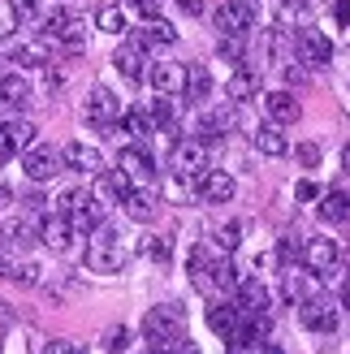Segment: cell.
Here are the masks:
<instances>
[{"label": "cell", "mask_w": 350, "mask_h": 354, "mask_svg": "<svg viewBox=\"0 0 350 354\" xmlns=\"http://www.w3.org/2000/svg\"><path fill=\"white\" fill-rule=\"evenodd\" d=\"M186 268H190V281H195V290L203 294V298H212V303H221L225 294H238V286H242V277H238V268L225 255H208L203 246H195L190 251V259H186Z\"/></svg>", "instance_id": "obj_1"}, {"label": "cell", "mask_w": 350, "mask_h": 354, "mask_svg": "<svg viewBox=\"0 0 350 354\" xmlns=\"http://www.w3.org/2000/svg\"><path fill=\"white\" fill-rule=\"evenodd\" d=\"M143 342L151 354H178L186 346V311L178 303H160L143 315Z\"/></svg>", "instance_id": "obj_2"}, {"label": "cell", "mask_w": 350, "mask_h": 354, "mask_svg": "<svg viewBox=\"0 0 350 354\" xmlns=\"http://www.w3.org/2000/svg\"><path fill=\"white\" fill-rule=\"evenodd\" d=\"M91 242H86V268L91 272H121L126 268V259H130V251H126V242H121V234L113 225H100L95 234H86Z\"/></svg>", "instance_id": "obj_3"}, {"label": "cell", "mask_w": 350, "mask_h": 354, "mask_svg": "<svg viewBox=\"0 0 350 354\" xmlns=\"http://www.w3.org/2000/svg\"><path fill=\"white\" fill-rule=\"evenodd\" d=\"M44 44L78 52L86 44V17L74 13V9H48L44 13Z\"/></svg>", "instance_id": "obj_4"}, {"label": "cell", "mask_w": 350, "mask_h": 354, "mask_svg": "<svg viewBox=\"0 0 350 354\" xmlns=\"http://www.w3.org/2000/svg\"><path fill=\"white\" fill-rule=\"evenodd\" d=\"M121 100L109 91V86H91V95H86L82 104V121L86 126H95V130H117V121H121Z\"/></svg>", "instance_id": "obj_5"}, {"label": "cell", "mask_w": 350, "mask_h": 354, "mask_svg": "<svg viewBox=\"0 0 350 354\" xmlns=\"http://www.w3.org/2000/svg\"><path fill=\"white\" fill-rule=\"evenodd\" d=\"M208 169V143L203 138H178L169 151V173H182V177H199Z\"/></svg>", "instance_id": "obj_6"}, {"label": "cell", "mask_w": 350, "mask_h": 354, "mask_svg": "<svg viewBox=\"0 0 350 354\" xmlns=\"http://www.w3.org/2000/svg\"><path fill=\"white\" fill-rule=\"evenodd\" d=\"M61 165H65V151H57V147L35 143V147L22 151V169H26L30 182H52V177L61 173Z\"/></svg>", "instance_id": "obj_7"}, {"label": "cell", "mask_w": 350, "mask_h": 354, "mask_svg": "<svg viewBox=\"0 0 350 354\" xmlns=\"http://www.w3.org/2000/svg\"><path fill=\"white\" fill-rule=\"evenodd\" d=\"M212 22L221 35H247L255 26V5L251 0H225V5L212 13Z\"/></svg>", "instance_id": "obj_8"}, {"label": "cell", "mask_w": 350, "mask_h": 354, "mask_svg": "<svg viewBox=\"0 0 350 354\" xmlns=\"http://www.w3.org/2000/svg\"><path fill=\"white\" fill-rule=\"evenodd\" d=\"M160 190L156 186H134L126 199H121V212H126V216L134 221V225H151L156 221V212H160Z\"/></svg>", "instance_id": "obj_9"}, {"label": "cell", "mask_w": 350, "mask_h": 354, "mask_svg": "<svg viewBox=\"0 0 350 354\" xmlns=\"http://www.w3.org/2000/svg\"><path fill=\"white\" fill-rule=\"evenodd\" d=\"M147 82L156 95H186V65L182 61H156L147 69Z\"/></svg>", "instance_id": "obj_10"}, {"label": "cell", "mask_w": 350, "mask_h": 354, "mask_svg": "<svg viewBox=\"0 0 350 354\" xmlns=\"http://www.w3.org/2000/svg\"><path fill=\"white\" fill-rule=\"evenodd\" d=\"M294 52H299L303 65H329V61H333V44H329V35L311 30V26H303L299 35H294Z\"/></svg>", "instance_id": "obj_11"}, {"label": "cell", "mask_w": 350, "mask_h": 354, "mask_svg": "<svg viewBox=\"0 0 350 354\" xmlns=\"http://www.w3.org/2000/svg\"><path fill=\"white\" fill-rule=\"evenodd\" d=\"M299 324L311 328V333H333L338 328V307L329 303V298L311 294L307 303H299Z\"/></svg>", "instance_id": "obj_12"}, {"label": "cell", "mask_w": 350, "mask_h": 354, "mask_svg": "<svg viewBox=\"0 0 350 354\" xmlns=\"http://www.w3.org/2000/svg\"><path fill=\"white\" fill-rule=\"evenodd\" d=\"M195 194L203 203H230L234 199V177L225 173V169H203L195 177Z\"/></svg>", "instance_id": "obj_13"}, {"label": "cell", "mask_w": 350, "mask_h": 354, "mask_svg": "<svg viewBox=\"0 0 350 354\" xmlns=\"http://www.w3.org/2000/svg\"><path fill=\"white\" fill-rule=\"evenodd\" d=\"M338 259H342V251H338V242H333V238H307L303 268H311L316 277H329V272L338 268Z\"/></svg>", "instance_id": "obj_14"}, {"label": "cell", "mask_w": 350, "mask_h": 354, "mask_svg": "<svg viewBox=\"0 0 350 354\" xmlns=\"http://www.w3.org/2000/svg\"><path fill=\"white\" fill-rule=\"evenodd\" d=\"M113 69L126 82H147V69H151V61L143 57V44H126V48H117V57H113Z\"/></svg>", "instance_id": "obj_15"}, {"label": "cell", "mask_w": 350, "mask_h": 354, "mask_svg": "<svg viewBox=\"0 0 350 354\" xmlns=\"http://www.w3.org/2000/svg\"><path fill=\"white\" fill-rule=\"evenodd\" d=\"M134 186H138V182H134V177L121 169V165H117V169H104V173L95 177V194H100V199L109 203V207H113V203H121Z\"/></svg>", "instance_id": "obj_16"}, {"label": "cell", "mask_w": 350, "mask_h": 354, "mask_svg": "<svg viewBox=\"0 0 350 354\" xmlns=\"http://www.w3.org/2000/svg\"><path fill=\"white\" fill-rule=\"evenodd\" d=\"M39 238H44V246H48V251H57V255H65L69 246H74V238H78V229H74V221H69L65 212H57V216H48V221H44V229H39Z\"/></svg>", "instance_id": "obj_17"}, {"label": "cell", "mask_w": 350, "mask_h": 354, "mask_svg": "<svg viewBox=\"0 0 350 354\" xmlns=\"http://www.w3.org/2000/svg\"><path fill=\"white\" fill-rule=\"evenodd\" d=\"M242 324H247V320H242V311H238V303H234V298H230V303H217V307H208V328H212L217 337H225V342H230V337H238V333H242Z\"/></svg>", "instance_id": "obj_18"}, {"label": "cell", "mask_w": 350, "mask_h": 354, "mask_svg": "<svg viewBox=\"0 0 350 354\" xmlns=\"http://www.w3.org/2000/svg\"><path fill=\"white\" fill-rule=\"evenodd\" d=\"M30 104V82L22 74H0V113H22Z\"/></svg>", "instance_id": "obj_19"}, {"label": "cell", "mask_w": 350, "mask_h": 354, "mask_svg": "<svg viewBox=\"0 0 350 354\" xmlns=\"http://www.w3.org/2000/svg\"><path fill=\"white\" fill-rule=\"evenodd\" d=\"M255 91H259V69L255 65H234V74L225 78V95L234 104H247Z\"/></svg>", "instance_id": "obj_20"}, {"label": "cell", "mask_w": 350, "mask_h": 354, "mask_svg": "<svg viewBox=\"0 0 350 354\" xmlns=\"http://www.w3.org/2000/svg\"><path fill=\"white\" fill-rule=\"evenodd\" d=\"M264 113H268V121H277V126H294V121L303 117V104L290 91H268L264 95Z\"/></svg>", "instance_id": "obj_21"}, {"label": "cell", "mask_w": 350, "mask_h": 354, "mask_svg": "<svg viewBox=\"0 0 350 354\" xmlns=\"http://www.w3.org/2000/svg\"><path fill=\"white\" fill-rule=\"evenodd\" d=\"M234 303H238L242 315H268V290L259 286L255 277H242V286H238V294H234Z\"/></svg>", "instance_id": "obj_22"}, {"label": "cell", "mask_w": 350, "mask_h": 354, "mask_svg": "<svg viewBox=\"0 0 350 354\" xmlns=\"http://www.w3.org/2000/svg\"><path fill=\"white\" fill-rule=\"evenodd\" d=\"M65 165L74 169V173H82V177H100V173H104V156H100V147L69 143V147H65Z\"/></svg>", "instance_id": "obj_23"}, {"label": "cell", "mask_w": 350, "mask_h": 354, "mask_svg": "<svg viewBox=\"0 0 350 354\" xmlns=\"http://www.w3.org/2000/svg\"><path fill=\"white\" fill-rule=\"evenodd\" d=\"M117 165L126 169V173L134 177V182H151V177H156V160H151V156H147L143 147H134V143L117 151Z\"/></svg>", "instance_id": "obj_24"}, {"label": "cell", "mask_w": 350, "mask_h": 354, "mask_svg": "<svg viewBox=\"0 0 350 354\" xmlns=\"http://www.w3.org/2000/svg\"><path fill=\"white\" fill-rule=\"evenodd\" d=\"M251 143H255V151L259 156H286L290 151V143H286V134H282V126H255L251 130Z\"/></svg>", "instance_id": "obj_25"}, {"label": "cell", "mask_w": 350, "mask_h": 354, "mask_svg": "<svg viewBox=\"0 0 350 354\" xmlns=\"http://www.w3.org/2000/svg\"><path fill=\"white\" fill-rule=\"evenodd\" d=\"M320 221H329V225H346L350 221V190L320 194Z\"/></svg>", "instance_id": "obj_26"}, {"label": "cell", "mask_w": 350, "mask_h": 354, "mask_svg": "<svg viewBox=\"0 0 350 354\" xmlns=\"http://www.w3.org/2000/svg\"><path fill=\"white\" fill-rule=\"evenodd\" d=\"M134 39L143 44V48H173V44H178V30H173V26L165 22V17H151V22H147L143 30H138Z\"/></svg>", "instance_id": "obj_27"}, {"label": "cell", "mask_w": 350, "mask_h": 354, "mask_svg": "<svg viewBox=\"0 0 350 354\" xmlns=\"http://www.w3.org/2000/svg\"><path fill=\"white\" fill-rule=\"evenodd\" d=\"M311 277H316V272H294V268H286V281H282V294H286V303H294V307H299V303H307V298H311Z\"/></svg>", "instance_id": "obj_28"}, {"label": "cell", "mask_w": 350, "mask_h": 354, "mask_svg": "<svg viewBox=\"0 0 350 354\" xmlns=\"http://www.w3.org/2000/svg\"><path fill=\"white\" fill-rule=\"evenodd\" d=\"M208 95H212V78H208V69L203 65H186V100L203 104Z\"/></svg>", "instance_id": "obj_29"}, {"label": "cell", "mask_w": 350, "mask_h": 354, "mask_svg": "<svg viewBox=\"0 0 350 354\" xmlns=\"http://www.w3.org/2000/svg\"><path fill=\"white\" fill-rule=\"evenodd\" d=\"M117 130H121V134H134V138H143V134H151L156 126H151L147 109H126V113H121V121H117Z\"/></svg>", "instance_id": "obj_30"}, {"label": "cell", "mask_w": 350, "mask_h": 354, "mask_svg": "<svg viewBox=\"0 0 350 354\" xmlns=\"http://www.w3.org/2000/svg\"><path fill=\"white\" fill-rule=\"evenodd\" d=\"M147 117H151V126L156 130H169L173 121H178V109H173V95H156L147 104Z\"/></svg>", "instance_id": "obj_31"}, {"label": "cell", "mask_w": 350, "mask_h": 354, "mask_svg": "<svg viewBox=\"0 0 350 354\" xmlns=\"http://www.w3.org/2000/svg\"><path fill=\"white\" fill-rule=\"evenodd\" d=\"M95 26H100L104 35H121V30H126V9H121V5H104V9L95 13Z\"/></svg>", "instance_id": "obj_32"}, {"label": "cell", "mask_w": 350, "mask_h": 354, "mask_svg": "<svg viewBox=\"0 0 350 354\" xmlns=\"http://www.w3.org/2000/svg\"><path fill=\"white\" fill-rule=\"evenodd\" d=\"M225 255L230 251H238V242H242V221H225V225H217V238H212Z\"/></svg>", "instance_id": "obj_33"}, {"label": "cell", "mask_w": 350, "mask_h": 354, "mask_svg": "<svg viewBox=\"0 0 350 354\" xmlns=\"http://www.w3.org/2000/svg\"><path fill=\"white\" fill-rule=\"evenodd\" d=\"M17 22H22V9H17V0H0V39L17 35Z\"/></svg>", "instance_id": "obj_34"}, {"label": "cell", "mask_w": 350, "mask_h": 354, "mask_svg": "<svg viewBox=\"0 0 350 354\" xmlns=\"http://www.w3.org/2000/svg\"><path fill=\"white\" fill-rule=\"evenodd\" d=\"M294 160H299L303 169H316L320 165V147L316 143H299V147H294Z\"/></svg>", "instance_id": "obj_35"}, {"label": "cell", "mask_w": 350, "mask_h": 354, "mask_svg": "<svg viewBox=\"0 0 350 354\" xmlns=\"http://www.w3.org/2000/svg\"><path fill=\"white\" fill-rule=\"evenodd\" d=\"M143 251H147V259L165 263V259H169V251H173V242H169V238H151V242L143 246Z\"/></svg>", "instance_id": "obj_36"}, {"label": "cell", "mask_w": 350, "mask_h": 354, "mask_svg": "<svg viewBox=\"0 0 350 354\" xmlns=\"http://www.w3.org/2000/svg\"><path fill=\"white\" fill-rule=\"evenodd\" d=\"M160 5H165V0H126V9H134V13H143L147 22H151V17H160Z\"/></svg>", "instance_id": "obj_37"}, {"label": "cell", "mask_w": 350, "mask_h": 354, "mask_svg": "<svg viewBox=\"0 0 350 354\" xmlns=\"http://www.w3.org/2000/svg\"><path fill=\"white\" fill-rule=\"evenodd\" d=\"M104 346H109L113 354H117V350H126V346H130V328H126V324H121V328H109V337H104Z\"/></svg>", "instance_id": "obj_38"}, {"label": "cell", "mask_w": 350, "mask_h": 354, "mask_svg": "<svg viewBox=\"0 0 350 354\" xmlns=\"http://www.w3.org/2000/svg\"><path fill=\"white\" fill-rule=\"evenodd\" d=\"M9 156H17V143H13L9 121H0V160H9Z\"/></svg>", "instance_id": "obj_39"}, {"label": "cell", "mask_w": 350, "mask_h": 354, "mask_svg": "<svg viewBox=\"0 0 350 354\" xmlns=\"http://www.w3.org/2000/svg\"><path fill=\"white\" fill-rule=\"evenodd\" d=\"M294 199H299V203H311V199H320V186H316V182H307V177H303V182L294 186Z\"/></svg>", "instance_id": "obj_40"}, {"label": "cell", "mask_w": 350, "mask_h": 354, "mask_svg": "<svg viewBox=\"0 0 350 354\" xmlns=\"http://www.w3.org/2000/svg\"><path fill=\"white\" fill-rule=\"evenodd\" d=\"M13 281H22V286H35V281H39V263H22V268H13Z\"/></svg>", "instance_id": "obj_41"}, {"label": "cell", "mask_w": 350, "mask_h": 354, "mask_svg": "<svg viewBox=\"0 0 350 354\" xmlns=\"http://www.w3.org/2000/svg\"><path fill=\"white\" fill-rule=\"evenodd\" d=\"M44 354H86L78 342H48V350Z\"/></svg>", "instance_id": "obj_42"}, {"label": "cell", "mask_w": 350, "mask_h": 354, "mask_svg": "<svg viewBox=\"0 0 350 354\" xmlns=\"http://www.w3.org/2000/svg\"><path fill=\"white\" fill-rule=\"evenodd\" d=\"M333 22L350 26V0H333Z\"/></svg>", "instance_id": "obj_43"}, {"label": "cell", "mask_w": 350, "mask_h": 354, "mask_svg": "<svg viewBox=\"0 0 350 354\" xmlns=\"http://www.w3.org/2000/svg\"><path fill=\"white\" fill-rule=\"evenodd\" d=\"M17 9H22V17H39V13H44L39 0H17Z\"/></svg>", "instance_id": "obj_44"}, {"label": "cell", "mask_w": 350, "mask_h": 354, "mask_svg": "<svg viewBox=\"0 0 350 354\" xmlns=\"http://www.w3.org/2000/svg\"><path fill=\"white\" fill-rule=\"evenodd\" d=\"M178 9L190 13V17H199V13H203V0H178Z\"/></svg>", "instance_id": "obj_45"}, {"label": "cell", "mask_w": 350, "mask_h": 354, "mask_svg": "<svg viewBox=\"0 0 350 354\" xmlns=\"http://www.w3.org/2000/svg\"><path fill=\"white\" fill-rule=\"evenodd\" d=\"M9 207H13V194H9L5 186H0V216H5V212H9Z\"/></svg>", "instance_id": "obj_46"}, {"label": "cell", "mask_w": 350, "mask_h": 354, "mask_svg": "<svg viewBox=\"0 0 350 354\" xmlns=\"http://www.w3.org/2000/svg\"><path fill=\"white\" fill-rule=\"evenodd\" d=\"M13 268H17V263H9V259H0V277H13Z\"/></svg>", "instance_id": "obj_47"}, {"label": "cell", "mask_w": 350, "mask_h": 354, "mask_svg": "<svg viewBox=\"0 0 350 354\" xmlns=\"http://www.w3.org/2000/svg\"><path fill=\"white\" fill-rule=\"evenodd\" d=\"M342 307L350 311V281H346V286H342Z\"/></svg>", "instance_id": "obj_48"}, {"label": "cell", "mask_w": 350, "mask_h": 354, "mask_svg": "<svg viewBox=\"0 0 350 354\" xmlns=\"http://www.w3.org/2000/svg\"><path fill=\"white\" fill-rule=\"evenodd\" d=\"M342 169H346V173H350V143H346V147H342Z\"/></svg>", "instance_id": "obj_49"}, {"label": "cell", "mask_w": 350, "mask_h": 354, "mask_svg": "<svg viewBox=\"0 0 350 354\" xmlns=\"http://www.w3.org/2000/svg\"><path fill=\"white\" fill-rule=\"evenodd\" d=\"M290 5H294V9H311V5H316V0H290Z\"/></svg>", "instance_id": "obj_50"}, {"label": "cell", "mask_w": 350, "mask_h": 354, "mask_svg": "<svg viewBox=\"0 0 350 354\" xmlns=\"http://www.w3.org/2000/svg\"><path fill=\"white\" fill-rule=\"evenodd\" d=\"M264 354H282V350H277V346H264Z\"/></svg>", "instance_id": "obj_51"}]
</instances>
